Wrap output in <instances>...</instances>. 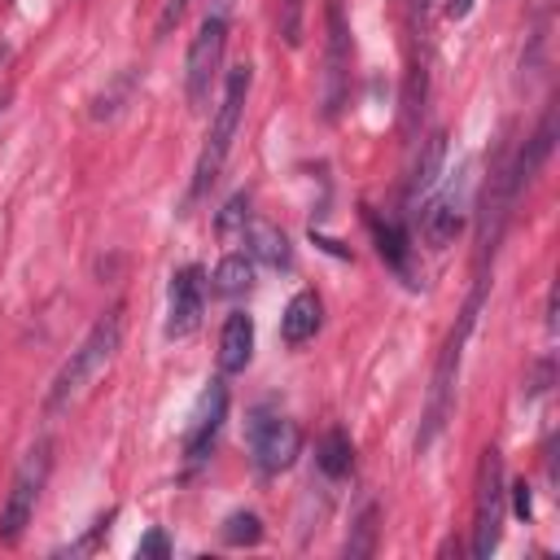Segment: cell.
I'll return each mask as SVG.
<instances>
[{
    "instance_id": "cell-1",
    "label": "cell",
    "mask_w": 560,
    "mask_h": 560,
    "mask_svg": "<svg viewBox=\"0 0 560 560\" xmlns=\"http://www.w3.org/2000/svg\"><path fill=\"white\" fill-rule=\"evenodd\" d=\"M118 341H122V311H105V315L88 328V337L70 350V359L57 368V376H52V385H48V398H44V411H48V416L66 411V407L88 389V381L114 359Z\"/></svg>"
},
{
    "instance_id": "cell-2",
    "label": "cell",
    "mask_w": 560,
    "mask_h": 560,
    "mask_svg": "<svg viewBox=\"0 0 560 560\" xmlns=\"http://www.w3.org/2000/svg\"><path fill=\"white\" fill-rule=\"evenodd\" d=\"M481 298H486V280H477V289H472L468 306L459 311V319H455V328H451V337H446V346H442V354H438L433 385H429V407H424V429H420V438H416V446H420V451L442 433V424H446V416H451L455 381H459V359H464V341H468V332H472V324H477Z\"/></svg>"
},
{
    "instance_id": "cell-3",
    "label": "cell",
    "mask_w": 560,
    "mask_h": 560,
    "mask_svg": "<svg viewBox=\"0 0 560 560\" xmlns=\"http://www.w3.org/2000/svg\"><path fill=\"white\" fill-rule=\"evenodd\" d=\"M249 83H254V70L241 61L236 70H228V83H223V96L214 105V118H210V131H206V144H201V158H197V171H192V197H201L214 175L223 171L228 162V149H232V136L241 127V114H245V96H249Z\"/></svg>"
},
{
    "instance_id": "cell-4",
    "label": "cell",
    "mask_w": 560,
    "mask_h": 560,
    "mask_svg": "<svg viewBox=\"0 0 560 560\" xmlns=\"http://www.w3.org/2000/svg\"><path fill=\"white\" fill-rule=\"evenodd\" d=\"M223 44H228V4H219L214 13L201 18L192 44H188V61H184V92H188V109H206L210 105V88L219 79L223 66Z\"/></svg>"
},
{
    "instance_id": "cell-5",
    "label": "cell",
    "mask_w": 560,
    "mask_h": 560,
    "mask_svg": "<svg viewBox=\"0 0 560 560\" xmlns=\"http://www.w3.org/2000/svg\"><path fill=\"white\" fill-rule=\"evenodd\" d=\"M503 512H508V490H503V455L494 446L481 451L477 464V494H472V556L486 560L499 547L503 534Z\"/></svg>"
},
{
    "instance_id": "cell-6",
    "label": "cell",
    "mask_w": 560,
    "mask_h": 560,
    "mask_svg": "<svg viewBox=\"0 0 560 560\" xmlns=\"http://www.w3.org/2000/svg\"><path fill=\"white\" fill-rule=\"evenodd\" d=\"M48 468H52V442H35L26 451V459L18 464L13 481H9V494H4V508H0V542H18L22 529L31 525L39 490L48 481Z\"/></svg>"
},
{
    "instance_id": "cell-7",
    "label": "cell",
    "mask_w": 560,
    "mask_h": 560,
    "mask_svg": "<svg viewBox=\"0 0 560 560\" xmlns=\"http://www.w3.org/2000/svg\"><path fill=\"white\" fill-rule=\"evenodd\" d=\"M245 438H249V455H254L258 472H284L302 451L298 424L289 416H276V411H254Z\"/></svg>"
},
{
    "instance_id": "cell-8",
    "label": "cell",
    "mask_w": 560,
    "mask_h": 560,
    "mask_svg": "<svg viewBox=\"0 0 560 560\" xmlns=\"http://www.w3.org/2000/svg\"><path fill=\"white\" fill-rule=\"evenodd\" d=\"M350 96V31L341 0H328V44H324V114L337 118V109Z\"/></svg>"
},
{
    "instance_id": "cell-9",
    "label": "cell",
    "mask_w": 560,
    "mask_h": 560,
    "mask_svg": "<svg viewBox=\"0 0 560 560\" xmlns=\"http://www.w3.org/2000/svg\"><path fill=\"white\" fill-rule=\"evenodd\" d=\"M206 306V280L201 267H179L171 276V306H166V337H188L201 324Z\"/></svg>"
},
{
    "instance_id": "cell-10",
    "label": "cell",
    "mask_w": 560,
    "mask_h": 560,
    "mask_svg": "<svg viewBox=\"0 0 560 560\" xmlns=\"http://www.w3.org/2000/svg\"><path fill=\"white\" fill-rule=\"evenodd\" d=\"M223 411H228V389L219 381H210V389L201 394L197 411H192V424H188V438H184V451L188 459H206V451L214 446V433L223 424Z\"/></svg>"
},
{
    "instance_id": "cell-11",
    "label": "cell",
    "mask_w": 560,
    "mask_h": 560,
    "mask_svg": "<svg viewBox=\"0 0 560 560\" xmlns=\"http://www.w3.org/2000/svg\"><path fill=\"white\" fill-rule=\"evenodd\" d=\"M459 228H464V206H459V192L451 188V192H438L429 206H424V214H420V236L433 245V249H446L455 236H459Z\"/></svg>"
},
{
    "instance_id": "cell-12",
    "label": "cell",
    "mask_w": 560,
    "mask_h": 560,
    "mask_svg": "<svg viewBox=\"0 0 560 560\" xmlns=\"http://www.w3.org/2000/svg\"><path fill=\"white\" fill-rule=\"evenodd\" d=\"M249 359H254V319L245 311H232L219 332V372L236 376L249 368Z\"/></svg>"
},
{
    "instance_id": "cell-13",
    "label": "cell",
    "mask_w": 560,
    "mask_h": 560,
    "mask_svg": "<svg viewBox=\"0 0 560 560\" xmlns=\"http://www.w3.org/2000/svg\"><path fill=\"white\" fill-rule=\"evenodd\" d=\"M319 319H324L319 293H315V289L293 293L289 306H284V315H280V337H284V346H306V341L319 332Z\"/></svg>"
},
{
    "instance_id": "cell-14",
    "label": "cell",
    "mask_w": 560,
    "mask_h": 560,
    "mask_svg": "<svg viewBox=\"0 0 560 560\" xmlns=\"http://www.w3.org/2000/svg\"><path fill=\"white\" fill-rule=\"evenodd\" d=\"M245 245H249L245 254H249V258H258V262H267V267H289V262H293V249H289L284 232H280V228H271V223H249Z\"/></svg>"
},
{
    "instance_id": "cell-15",
    "label": "cell",
    "mask_w": 560,
    "mask_h": 560,
    "mask_svg": "<svg viewBox=\"0 0 560 560\" xmlns=\"http://www.w3.org/2000/svg\"><path fill=\"white\" fill-rule=\"evenodd\" d=\"M254 284V258L249 254H228L219 267H214V289L223 293V298H236V293H245Z\"/></svg>"
},
{
    "instance_id": "cell-16",
    "label": "cell",
    "mask_w": 560,
    "mask_h": 560,
    "mask_svg": "<svg viewBox=\"0 0 560 560\" xmlns=\"http://www.w3.org/2000/svg\"><path fill=\"white\" fill-rule=\"evenodd\" d=\"M315 455H319V468H324L328 477H346V472L354 468V446H350V438H346L341 429H328Z\"/></svg>"
},
{
    "instance_id": "cell-17",
    "label": "cell",
    "mask_w": 560,
    "mask_h": 560,
    "mask_svg": "<svg viewBox=\"0 0 560 560\" xmlns=\"http://www.w3.org/2000/svg\"><path fill=\"white\" fill-rule=\"evenodd\" d=\"M442 153H446V136H442V131H433V136L424 140V158H420V166H416V175H411V197H420V192L438 179Z\"/></svg>"
},
{
    "instance_id": "cell-18",
    "label": "cell",
    "mask_w": 560,
    "mask_h": 560,
    "mask_svg": "<svg viewBox=\"0 0 560 560\" xmlns=\"http://www.w3.org/2000/svg\"><path fill=\"white\" fill-rule=\"evenodd\" d=\"M372 232H376V249H381V258L407 276V241H402V232H398L394 223H381V219H372Z\"/></svg>"
},
{
    "instance_id": "cell-19",
    "label": "cell",
    "mask_w": 560,
    "mask_h": 560,
    "mask_svg": "<svg viewBox=\"0 0 560 560\" xmlns=\"http://www.w3.org/2000/svg\"><path fill=\"white\" fill-rule=\"evenodd\" d=\"M258 538H262V521L254 512H232L223 521V542L228 547H254Z\"/></svg>"
},
{
    "instance_id": "cell-20",
    "label": "cell",
    "mask_w": 560,
    "mask_h": 560,
    "mask_svg": "<svg viewBox=\"0 0 560 560\" xmlns=\"http://www.w3.org/2000/svg\"><path fill=\"white\" fill-rule=\"evenodd\" d=\"M302 18H306V0H276V26L289 48L302 44Z\"/></svg>"
},
{
    "instance_id": "cell-21",
    "label": "cell",
    "mask_w": 560,
    "mask_h": 560,
    "mask_svg": "<svg viewBox=\"0 0 560 560\" xmlns=\"http://www.w3.org/2000/svg\"><path fill=\"white\" fill-rule=\"evenodd\" d=\"M376 542V508H363V516L354 521V538H346V556H368Z\"/></svg>"
},
{
    "instance_id": "cell-22",
    "label": "cell",
    "mask_w": 560,
    "mask_h": 560,
    "mask_svg": "<svg viewBox=\"0 0 560 560\" xmlns=\"http://www.w3.org/2000/svg\"><path fill=\"white\" fill-rule=\"evenodd\" d=\"M188 4H192V0H166V4H162V13H158V35H171V31L184 22Z\"/></svg>"
},
{
    "instance_id": "cell-23",
    "label": "cell",
    "mask_w": 560,
    "mask_h": 560,
    "mask_svg": "<svg viewBox=\"0 0 560 560\" xmlns=\"http://www.w3.org/2000/svg\"><path fill=\"white\" fill-rule=\"evenodd\" d=\"M245 206H249V201H245V192H236V197L223 206V214H219V232H232L236 223H245V219H249V210H245Z\"/></svg>"
},
{
    "instance_id": "cell-24",
    "label": "cell",
    "mask_w": 560,
    "mask_h": 560,
    "mask_svg": "<svg viewBox=\"0 0 560 560\" xmlns=\"http://www.w3.org/2000/svg\"><path fill=\"white\" fill-rule=\"evenodd\" d=\"M140 556H166V538L153 529V534H144L140 538Z\"/></svg>"
},
{
    "instance_id": "cell-25",
    "label": "cell",
    "mask_w": 560,
    "mask_h": 560,
    "mask_svg": "<svg viewBox=\"0 0 560 560\" xmlns=\"http://www.w3.org/2000/svg\"><path fill=\"white\" fill-rule=\"evenodd\" d=\"M468 9H472V0H446V18H468Z\"/></svg>"
},
{
    "instance_id": "cell-26",
    "label": "cell",
    "mask_w": 560,
    "mask_h": 560,
    "mask_svg": "<svg viewBox=\"0 0 560 560\" xmlns=\"http://www.w3.org/2000/svg\"><path fill=\"white\" fill-rule=\"evenodd\" d=\"M516 512L529 516V494H525V486H516Z\"/></svg>"
}]
</instances>
